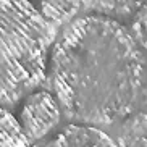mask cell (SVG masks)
<instances>
[{
	"mask_svg": "<svg viewBox=\"0 0 147 147\" xmlns=\"http://www.w3.org/2000/svg\"><path fill=\"white\" fill-rule=\"evenodd\" d=\"M138 45L105 16H84L66 28L52 53L53 89L66 118L99 126L133 112L144 81Z\"/></svg>",
	"mask_w": 147,
	"mask_h": 147,
	"instance_id": "obj_1",
	"label": "cell"
},
{
	"mask_svg": "<svg viewBox=\"0 0 147 147\" xmlns=\"http://www.w3.org/2000/svg\"><path fill=\"white\" fill-rule=\"evenodd\" d=\"M0 21V102L10 107L42 84L55 31L28 0H2Z\"/></svg>",
	"mask_w": 147,
	"mask_h": 147,
	"instance_id": "obj_2",
	"label": "cell"
},
{
	"mask_svg": "<svg viewBox=\"0 0 147 147\" xmlns=\"http://www.w3.org/2000/svg\"><path fill=\"white\" fill-rule=\"evenodd\" d=\"M60 108L49 92H36L29 95L21 112V126L29 141H37L57 126Z\"/></svg>",
	"mask_w": 147,
	"mask_h": 147,
	"instance_id": "obj_3",
	"label": "cell"
},
{
	"mask_svg": "<svg viewBox=\"0 0 147 147\" xmlns=\"http://www.w3.org/2000/svg\"><path fill=\"white\" fill-rule=\"evenodd\" d=\"M47 147H118L115 141L95 126H68Z\"/></svg>",
	"mask_w": 147,
	"mask_h": 147,
	"instance_id": "obj_4",
	"label": "cell"
},
{
	"mask_svg": "<svg viewBox=\"0 0 147 147\" xmlns=\"http://www.w3.org/2000/svg\"><path fill=\"white\" fill-rule=\"evenodd\" d=\"M82 0H40V13L52 29L68 23L78 13Z\"/></svg>",
	"mask_w": 147,
	"mask_h": 147,
	"instance_id": "obj_5",
	"label": "cell"
},
{
	"mask_svg": "<svg viewBox=\"0 0 147 147\" xmlns=\"http://www.w3.org/2000/svg\"><path fill=\"white\" fill-rule=\"evenodd\" d=\"M117 144L118 147H147L146 113H136L123 123Z\"/></svg>",
	"mask_w": 147,
	"mask_h": 147,
	"instance_id": "obj_6",
	"label": "cell"
},
{
	"mask_svg": "<svg viewBox=\"0 0 147 147\" xmlns=\"http://www.w3.org/2000/svg\"><path fill=\"white\" fill-rule=\"evenodd\" d=\"M146 0H82L86 8L107 16H123L139 10Z\"/></svg>",
	"mask_w": 147,
	"mask_h": 147,
	"instance_id": "obj_7",
	"label": "cell"
},
{
	"mask_svg": "<svg viewBox=\"0 0 147 147\" xmlns=\"http://www.w3.org/2000/svg\"><path fill=\"white\" fill-rule=\"evenodd\" d=\"M2 147H29V138L23 131L21 123H18L7 110H2Z\"/></svg>",
	"mask_w": 147,
	"mask_h": 147,
	"instance_id": "obj_8",
	"label": "cell"
},
{
	"mask_svg": "<svg viewBox=\"0 0 147 147\" xmlns=\"http://www.w3.org/2000/svg\"><path fill=\"white\" fill-rule=\"evenodd\" d=\"M134 40L147 50V5H142L138 10V13L134 16V21L131 24Z\"/></svg>",
	"mask_w": 147,
	"mask_h": 147,
	"instance_id": "obj_9",
	"label": "cell"
}]
</instances>
